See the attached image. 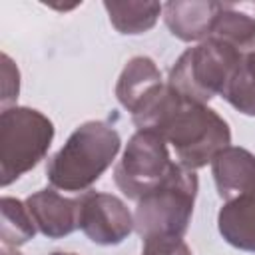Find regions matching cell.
I'll return each instance as SVG.
<instances>
[{
    "mask_svg": "<svg viewBox=\"0 0 255 255\" xmlns=\"http://www.w3.org/2000/svg\"><path fill=\"white\" fill-rule=\"evenodd\" d=\"M80 199V229L92 243L120 245L133 231V215L120 197L88 191Z\"/></svg>",
    "mask_w": 255,
    "mask_h": 255,
    "instance_id": "cell-7",
    "label": "cell"
},
{
    "mask_svg": "<svg viewBox=\"0 0 255 255\" xmlns=\"http://www.w3.org/2000/svg\"><path fill=\"white\" fill-rule=\"evenodd\" d=\"M141 255H193L183 239H151L143 241Z\"/></svg>",
    "mask_w": 255,
    "mask_h": 255,
    "instance_id": "cell-18",
    "label": "cell"
},
{
    "mask_svg": "<svg viewBox=\"0 0 255 255\" xmlns=\"http://www.w3.org/2000/svg\"><path fill=\"white\" fill-rule=\"evenodd\" d=\"M243 56L233 46L217 38H207L187 48L175 60L167 84L187 102L205 106L215 96L225 94Z\"/></svg>",
    "mask_w": 255,
    "mask_h": 255,
    "instance_id": "cell-4",
    "label": "cell"
},
{
    "mask_svg": "<svg viewBox=\"0 0 255 255\" xmlns=\"http://www.w3.org/2000/svg\"><path fill=\"white\" fill-rule=\"evenodd\" d=\"M0 255H22L20 251H16V247H2Z\"/></svg>",
    "mask_w": 255,
    "mask_h": 255,
    "instance_id": "cell-19",
    "label": "cell"
},
{
    "mask_svg": "<svg viewBox=\"0 0 255 255\" xmlns=\"http://www.w3.org/2000/svg\"><path fill=\"white\" fill-rule=\"evenodd\" d=\"M50 255H76V253H64V251H56V253H50Z\"/></svg>",
    "mask_w": 255,
    "mask_h": 255,
    "instance_id": "cell-20",
    "label": "cell"
},
{
    "mask_svg": "<svg viewBox=\"0 0 255 255\" xmlns=\"http://www.w3.org/2000/svg\"><path fill=\"white\" fill-rule=\"evenodd\" d=\"M217 227L231 247L255 253V193L225 201L217 215Z\"/></svg>",
    "mask_w": 255,
    "mask_h": 255,
    "instance_id": "cell-13",
    "label": "cell"
},
{
    "mask_svg": "<svg viewBox=\"0 0 255 255\" xmlns=\"http://www.w3.org/2000/svg\"><path fill=\"white\" fill-rule=\"evenodd\" d=\"M241 54L255 50V2H219L211 36Z\"/></svg>",
    "mask_w": 255,
    "mask_h": 255,
    "instance_id": "cell-11",
    "label": "cell"
},
{
    "mask_svg": "<svg viewBox=\"0 0 255 255\" xmlns=\"http://www.w3.org/2000/svg\"><path fill=\"white\" fill-rule=\"evenodd\" d=\"M80 197H64L54 187L40 189L26 199V207L38 231L50 239H60L80 229Z\"/></svg>",
    "mask_w": 255,
    "mask_h": 255,
    "instance_id": "cell-8",
    "label": "cell"
},
{
    "mask_svg": "<svg viewBox=\"0 0 255 255\" xmlns=\"http://www.w3.org/2000/svg\"><path fill=\"white\" fill-rule=\"evenodd\" d=\"M223 98L241 114L255 116V50L247 52Z\"/></svg>",
    "mask_w": 255,
    "mask_h": 255,
    "instance_id": "cell-16",
    "label": "cell"
},
{
    "mask_svg": "<svg viewBox=\"0 0 255 255\" xmlns=\"http://www.w3.org/2000/svg\"><path fill=\"white\" fill-rule=\"evenodd\" d=\"M54 139V124L38 110L14 106L0 116V183L8 187L44 159Z\"/></svg>",
    "mask_w": 255,
    "mask_h": 255,
    "instance_id": "cell-5",
    "label": "cell"
},
{
    "mask_svg": "<svg viewBox=\"0 0 255 255\" xmlns=\"http://www.w3.org/2000/svg\"><path fill=\"white\" fill-rule=\"evenodd\" d=\"M217 10L219 2L211 0H171L163 4V20L181 42H203L211 36Z\"/></svg>",
    "mask_w": 255,
    "mask_h": 255,
    "instance_id": "cell-10",
    "label": "cell"
},
{
    "mask_svg": "<svg viewBox=\"0 0 255 255\" xmlns=\"http://www.w3.org/2000/svg\"><path fill=\"white\" fill-rule=\"evenodd\" d=\"M122 139L114 126L92 120L78 126L46 165L48 181L60 191H88L112 165Z\"/></svg>",
    "mask_w": 255,
    "mask_h": 255,
    "instance_id": "cell-2",
    "label": "cell"
},
{
    "mask_svg": "<svg viewBox=\"0 0 255 255\" xmlns=\"http://www.w3.org/2000/svg\"><path fill=\"white\" fill-rule=\"evenodd\" d=\"M131 120L137 129L159 133L173 147L177 163L189 171L211 163L231 143V129L215 110L187 102L167 82L131 114Z\"/></svg>",
    "mask_w": 255,
    "mask_h": 255,
    "instance_id": "cell-1",
    "label": "cell"
},
{
    "mask_svg": "<svg viewBox=\"0 0 255 255\" xmlns=\"http://www.w3.org/2000/svg\"><path fill=\"white\" fill-rule=\"evenodd\" d=\"M112 26L120 34H143L151 30L163 12L159 2H104Z\"/></svg>",
    "mask_w": 255,
    "mask_h": 255,
    "instance_id": "cell-14",
    "label": "cell"
},
{
    "mask_svg": "<svg viewBox=\"0 0 255 255\" xmlns=\"http://www.w3.org/2000/svg\"><path fill=\"white\" fill-rule=\"evenodd\" d=\"M173 161L165 139L151 129H137L114 169V179L128 199H141L169 173Z\"/></svg>",
    "mask_w": 255,
    "mask_h": 255,
    "instance_id": "cell-6",
    "label": "cell"
},
{
    "mask_svg": "<svg viewBox=\"0 0 255 255\" xmlns=\"http://www.w3.org/2000/svg\"><path fill=\"white\" fill-rule=\"evenodd\" d=\"M199 189L195 171L173 163L167 177L137 199L133 211V229L141 241L181 239L189 227Z\"/></svg>",
    "mask_w": 255,
    "mask_h": 255,
    "instance_id": "cell-3",
    "label": "cell"
},
{
    "mask_svg": "<svg viewBox=\"0 0 255 255\" xmlns=\"http://www.w3.org/2000/svg\"><path fill=\"white\" fill-rule=\"evenodd\" d=\"M0 209H2L0 239H2L4 247H18V245H24L30 239H34L38 227H36L26 203H22L16 197L4 195L0 201Z\"/></svg>",
    "mask_w": 255,
    "mask_h": 255,
    "instance_id": "cell-15",
    "label": "cell"
},
{
    "mask_svg": "<svg viewBox=\"0 0 255 255\" xmlns=\"http://www.w3.org/2000/svg\"><path fill=\"white\" fill-rule=\"evenodd\" d=\"M2 110H8L10 104L16 102L18 92H20V74L16 64L8 54H2Z\"/></svg>",
    "mask_w": 255,
    "mask_h": 255,
    "instance_id": "cell-17",
    "label": "cell"
},
{
    "mask_svg": "<svg viewBox=\"0 0 255 255\" xmlns=\"http://www.w3.org/2000/svg\"><path fill=\"white\" fill-rule=\"evenodd\" d=\"M217 193L223 201L255 193V155L245 147L229 145L211 161Z\"/></svg>",
    "mask_w": 255,
    "mask_h": 255,
    "instance_id": "cell-9",
    "label": "cell"
},
{
    "mask_svg": "<svg viewBox=\"0 0 255 255\" xmlns=\"http://www.w3.org/2000/svg\"><path fill=\"white\" fill-rule=\"evenodd\" d=\"M165 82L155 62L147 56H135L124 66L118 78L116 96H118V102L129 114H133Z\"/></svg>",
    "mask_w": 255,
    "mask_h": 255,
    "instance_id": "cell-12",
    "label": "cell"
}]
</instances>
